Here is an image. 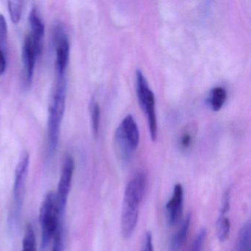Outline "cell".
<instances>
[{
    "instance_id": "cell-1",
    "label": "cell",
    "mask_w": 251,
    "mask_h": 251,
    "mask_svg": "<svg viewBox=\"0 0 251 251\" xmlns=\"http://www.w3.org/2000/svg\"><path fill=\"white\" fill-rule=\"evenodd\" d=\"M146 186V176L140 172L135 175L126 186L121 214V233L125 239L131 237L137 226L139 208Z\"/></svg>"
},
{
    "instance_id": "cell-2",
    "label": "cell",
    "mask_w": 251,
    "mask_h": 251,
    "mask_svg": "<svg viewBox=\"0 0 251 251\" xmlns=\"http://www.w3.org/2000/svg\"><path fill=\"white\" fill-rule=\"evenodd\" d=\"M67 96L65 76H58L55 89L51 96L48 109V158L53 156L59 140L61 123L64 117Z\"/></svg>"
},
{
    "instance_id": "cell-3",
    "label": "cell",
    "mask_w": 251,
    "mask_h": 251,
    "mask_svg": "<svg viewBox=\"0 0 251 251\" xmlns=\"http://www.w3.org/2000/svg\"><path fill=\"white\" fill-rule=\"evenodd\" d=\"M30 165V155L28 152L22 154L15 170L14 188H13V202L11 213L8 216V226L12 231L20 225L24 206L25 196L26 182Z\"/></svg>"
},
{
    "instance_id": "cell-4",
    "label": "cell",
    "mask_w": 251,
    "mask_h": 251,
    "mask_svg": "<svg viewBox=\"0 0 251 251\" xmlns=\"http://www.w3.org/2000/svg\"><path fill=\"white\" fill-rule=\"evenodd\" d=\"M39 223L42 231V248L45 250L53 239L60 225L64 223V217L60 214L55 193L49 192L44 198L39 211Z\"/></svg>"
},
{
    "instance_id": "cell-5",
    "label": "cell",
    "mask_w": 251,
    "mask_h": 251,
    "mask_svg": "<svg viewBox=\"0 0 251 251\" xmlns=\"http://www.w3.org/2000/svg\"><path fill=\"white\" fill-rule=\"evenodd\" d=\"M136 82L138 101L144 113L146 114L151 138L155 142L158 136L155 95L150 88L146 77L140 70L136 71Z\"/></svg>"
},
{
    "instance_id": "cell-6",
    "label": "cell",
    "mask_w": 251,
    "mask_h": 251,
    "mask_svg": "<svg viewBox=\"0 0 251 251\" xmlns=\"http://www.w3.org/2000/svg\"><path fill=\"white\" fill-rule=\"evenodd\" d=\"M116 143L122 158L128 161L139 144V130L134 118L126 116L117 128L115 135Z\"/></svg>"
},
{
    "instance_id": "cell-7",
    "label": "cell",
    "mask_w": 251,
    "mask_h": 251,
    "mask_svg": "<svg viewBox=\"0 0 251 251\" xmlns=\"http://www.w3.org/2000/svg\"><path fill=\"white\" fill-rule=\"evenodd\" d=\"M75 170V161L73 157L67 155L64 158L61 168V176L58 181L56 199L58 209L61 217H64L72 187L73 174Z\"/></svg>"
},
{
    "instance_id": "cell-8",
    "label": "cell",
    "mask_w": 251,
    "mask_h": 251,
    "mask_svg": "<svg viewBox=\"0 0 251 251\" xmlns=\"http://www.w3.org/2000/svg\"><path fill=\"white\" fill-rule=\"evenodd\" d=\"M54 31L57 74L58 76H65L66 70L70 59V41L61 25H56Z\"/></svg>"
},
{
    "instance_id": "cell-9",
    "label": "cell",
    "mask_w": 251,
    "mask_h": 251,
    "mask_svg": "<svg viewBox=\"0 0 251 251\" xmlns=\"http://www.w3.org/2000/svg\"><path fill=\"white\" fill-rule=\"evenodd\" d=\"M41 53L42 52L36 48L31 36L29 34L27 35L25 39L22 51L25 84L27 87H29L33 81L36 61L40 56Z\"/></svg>"
},
{
    "instance_id": "cell-10",
    "label": "cell",
    "mask_w": 251,
    "mask_h": 251,
    "mask_svg": "<svg viewBox=\"0 0 251 251\" xmlns=\"http://www.w3.org/2000/svg\"><path fill=\"white\" fill-rule=\"evenodd\" d=\"M183 205V188L180 183L175 185L173 194L166 204V215L169 226H173L179 221Z\"/></svg>"
},
{
    "instance_id": "cell-11",
    "label": "cell",
    "mask_w": 251,
    "mask_h": 251,
    "mask_svg": "<svg viewBox=\"0 0 251 251\" xmlns=\"http://www.w3.org/2000/svg\"><path fill=\"white\" fill-rule=\"evenodd\" d=\"M29 24L30 27V33L32 39L37 49L40 52L42 50V42L45 36V27L38 12L37 8H33L29 13Z\"/></svg>"
},
{
    "instance_id": "cell-12",
    "label": "cell",
    "mask_w": 251,
    "mask_h": 251,
    "mask_svg": "<svg viewBox=\"0 0 251 251\" xmlns=\"http://www.w3.org/2000/svg\"><path fill=\"white\" fill-rule=\"evenodd\" d=\"M191 220H192L191 214H187L178 230L172 236L170 244V251H180L181 249L189 234Z\"/></svg>"
},
{
    "instance_id": "cell-13",
    "label": "cell",
    "mask_w": 251,
    "mask_h": 251,
    "mask_svg": "<svg viewBox=\"0 0 251 251\" xmlns=\"http://www.w3.org/2000/svg\"><path fill=\"white\" fill-rule=\"evenodd\" d=\"M197 128L193 125H189L182 130L178 138V146L182 151H189L192 148L196 136Z\"/></svg>"
},
{
    "instance_id": "cell-14",
    "label": "cell",
    "mask_w": 251,
    "mask_h": 251,
    "mask_svg": "<svg viewBox=\"0 0 251 251\" xmlns=\"http://www.w3.org/2000/svg\"><path fill=\"white\" fill-rule=\"evenodd\" d=\"M227 99V91L222 86H217L211 90L209 96V104L211 109L218 111L223 108Z\"/></svg>"
},
{
    "instance_id": "cell-15",
    "label": "cell",
    "mask_w": 251,
    "mask_h": 251,
    "mask_svg": "<svg viewBox=\"0 0 251 251\" xmlns=\"http://www.w3.org/2000/svg\"><path fill=\"white\" fill-rule=\"evenodd\" d=\"M251 226L249 221L244 224L238 235L237 251H251Z\"/></svg>"
},
{
    "instance_id": "cell-16",
    "label": "cell",
    "mask_w": 251,
    "mask_h": 251,
    "mask_svg": "<svg viewBox=\"0 0 251 251\" xmlns=\"http://www.w3.org/2000/svg\"><path fill=\"white\" fill-rule=\"evenodd\" d=\"M217 236L220 242L228 239L230 231V222L226 214H220L217 222Z\"/></svg>"
},
{
    "instance_id": "cell-17",
    "label": "cell",
    "mask_w": 251,
    "mask_h": 251,
    "mask_svg": "<svg viewBox=\"0 0 251 251\" xmlns=\"http://www.w3.org/2000/svg\"><path fill=\"white\" fill-rule=\"evenodd\" d=\"M37 251L34 229L31 224L27 225L23 240V251Z\"/></svg>"
},
{
    "instance_id": "cell-18",
    "label": "cell",
    "mask_w": 251,
    "mask_h": 251,
    "mask_svg": "<svg viewBox=\"0 0 251 251\" xmlns=\"http://www.w3.org/2000/svg\"><path fill=\"white\" fill-rule=\"evenodd\" d=\"M23 1L17 0V1H9L8 2V11H9L10 17L11 21L14 24H17L21 20L23 15Z\"/></svg>"
},
{
    "instance_id": "cell-19",
    "label": "cell",
    "mask_w": 251,
    "mask_h": 251,
    "mask_svg": "<svg viewBox=\"0 0 251 251\" xmlns=\"http://www.w3.org/2000/svg\"><path fill=\"white\" fill-rule=\"evenodd\" d=\"M100 107L98 102L93 101L91 105V117H92V130L95 136L99 134L100 124Z\"/></svg>"
},
{
    "instance_id": "cell-20",
    "label": "cell",
    "mask_w": 251,
    "mask_h": 251,
    "mask_svg": "<svg viewBox=\"0 0 251 251\" xmlns=\"http://www.w3.org/2000/svg\"><path fill=\"white\" fill-rule=\"evenodd\" d=\"M52 251H64L65 248V235H64V223H61L54 236Z\"/></svg>"
},
{
    "instance_id": "cell-21",
    "label": "cell",
    "mask_w": 251,
    "mask_h": 251,
    "mask_svg": "<svg viewBox=\"0 0 251 251\" xmlns=\"http://www.w3.org/2000/svg\"><path fill=\"white\" fill-rule=\"evenodd\" d=\"M206 229L202 228L198 232L197 236L194 239L193 243L191 247L190 251H202L205 239H206Z\"/></svg>"
},
{
    "instance_id": "cell-22",
    "label": "cell",
    "mask_w": 251,
    "mask_h": 251,
    "mask_svg": "<svg viewBox=\"0 0 251 251\" xmlns=\"http://www.w3.org/2000/svg\"><path fill=\"white\" fill-rule=\"evenodd\" d=\"M8 37V25L2 14H0V49L4 50Z\"/></svg>"
},
{
    "instance_id": "cell-23",
    "label": "cell",
    "mask_w": 251,
    "mask_h": 251,
    "mask_svg": "<svg viewBox=\"0 0 251 251\" xmlns=\"http://www.w3.org/2000/svg\"><path fill=\"white\" fill-rule=\"evenodd\" d=\"M142 251H154L152 236L151 232H147L145 234Z\"/></svg>"
},
{
    "instance_id": "cell-24",
    "label": "cell",
    "mask_w": 251,
    "mask_h": 251,
    "mask_svg": "<svg viewBox=\"0 0 251 251\" xmlns=\"http://www.w3.org/2000/svg\"><path fill=\"white\" fill-rule=\"evenodd\" d=\"M6 67L7 60L5 50L0 49V75L5 73Z\"/></svg>"
}]
</instances>
